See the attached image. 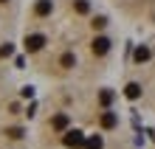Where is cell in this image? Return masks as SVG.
<instances>
[{"instance_id":"5","label":"cell","mask_w":155,"mask_h":149,"mask_svg":"<svg viewBox=\"0 0 155 149\" xmlns=\"http://www.w3.org/2000/svg\"><path fill=\"white\" fill-rule=\"evenodd\" d=\"M116 124H118V115H116V113H104V115H102V127L110 129V127H116Z\"/></svg>"},{"instance_id":"11","label":"cell","mask_w":155,"mask_h":149,"mask_svg":"<svg viewBox=\"0 0 155 149\" xmlns=\"http://www.w3.org/2000/svg\"><path fill=\"white\" fill-rule=\"evenodd\" d=\"M135 59H138V62L150 59V48H138V51H135Z\"/></svg>"},{"instance_id":"7","label":"cell","mask_w":155,"mask_h":149,"mask_svg":"<svg viewBox=\"0 0 155 149\" xmlns=\"http://www.w3.org/2000/svg\"><path fill=\"white\" fill-rule=\"evenodd\" d=\"M87 149H102V135H90L87 141H85Z\"/></svg>"},{"instance_id":"6","label":"cell","mask_w":155,"mask_h":149,"mask_svg":"<svg viewBox=\"0 0 155 149\" xmlns=\"http://www.w3.org/2000/svg\"><path fill=\"white\" fill-rule=\"evenodd\" d=\"M124 93H127V99H138V96H141V85H135V82H130Z\"/></svg>"},{"instance_id":"1","label":"cell","mask_w":155,"mask_h":149,"mask_svg":"<svg viewBox=\"0 0 155 149\" xmlns=\"http://www.w3.org/2000/svg\"><path fill=\"white\" fill-rule=\"evenodd\" d=\"M62 141H65V146H71V149H79V146H85L87 138L82 135L79 129H71V132H65V138H62Z\"/></svg>"},{"instance_id":"14","label":"cell","mask_w":155,"mask_h":149,"mask_svg":"<svg viewBox=\"0 0 155 149\" xmlns=\"http://www.w3.org/2000/svg\"><path fill=\"white\" fill-rule=\"evenodd\" d=\"M12 51H14L12 45H3V48H0V57H12Z\"/></svg>"},{"instance_id":"10","label":"cell","mask_w":155,"mask_h":149,"mask_svg":"<svg viewBox=\"0 0 155 149\" xmlns=\"http://www.w3.org/2000/svg\"><path fill=\"white\" fill-rule=\"evenodd\" d=\"M76 65V57L74 53H65V57H62V68H74Z\"/></svg>"},{"instance_id":"8","label":"cell","mask_w":155,"mask_h":149,"mask_svg":"<svg viewBox=\"0 0 155 149\" xmlns=\"http://www.w3.org/2000/svg\"><path fill=\"white\" fill-rule=\"evenodd\" d=\"M113 99H116V93H113V90H102V96H99V101H102V104H104V107H107V104H110V101H113Z\"/></svg>"},{"instance_id":"13","label":"cell","mask_w":155,"mask_h":149,"mask_svg":"<svg viewBox=\"0 0 155 149\" xmlns=\"http://www.w3.org/2000/svg\"><path fill=\"white\" fill-rule=\"evenodd\" d=\"M104 25H107V17H96L93 20V28H104Z\"/></svg>"},{"instance_id":"12","label":"cell","mask_w":155,"mask_h":149,"mask_svg":"<svg viewBox=\"0 0 155 149\" xmlns=\"http://www.w3.org/2000/svg\"><path fill=\"white\" fill-rule=\"evenodd\" d=\"M87 8H90V6L85 3V0H76V11H79V14H85V11H87Z\"/></svg>"},{"instance_id":"15","label":"cell","mask_w":155,"mask_h":149,"mask_svg":"<svg viewBox=\"0 0 155 149\" xmlns=\"http://www.w3.org/2000/svg\"><path fill=\"white\" fill-rule=\"evenodd\" d=\"M0 3H6V0H0Z\"/></svg>"},{"instance_id":"2","label":"cell","mask_w":155,"mask_h":149,"mask_svg":"<svg viewBox=\"0 0 155 149\" xmlns=\"http://www.w3.org/2000/svg\"><path fill=\"white\" fill-rule=\"evenodd\" d=\"M23 45H25V51H31V53H34V51H40L42 45H45V37H42V34H31V37H25V42H23Z\"/></svg>"},{"instance_id":"3","label":"cell","mask_w":155,"mask_h":149,"mask_svg":"<svg viewBox=\"0 0 155 149\" xmlns=\"http://www.w3.org/2000/svg\"><path fill=\"white\" fill-rule=\"evenodd\" d=\"M107 51H110V40H107V37L93 40V53H96V57H102V53H107Z\"/></svg>"},{"instance_id":"9","label":"cell","mask_w":155,"mask_h":149,"mask_svg":"<svg viewBox=\"0 0 155 149\" xmlns=\"http://www.w3.org/2000/svg\"><path fill=\"white\" fill-rule=\"evenodd\" d=\"M68 127V115H57L54 118V129H65Z\"/></svg>"},{"instance_id":"4","label":"cell","mask_w":155,"mask_h":149,"mask_svg":"<svg viewBox=\"0 0 155 149\" xmlns=\"http://www.w3.org/2000/svg\"><path fill=\"white\" fill-rule=\"evenodd\" d=\"M34 11H37L40 17H45V14H51V11H54V3H51V0H40V3L34 6Z\"/></svg>"}]
</instances>
